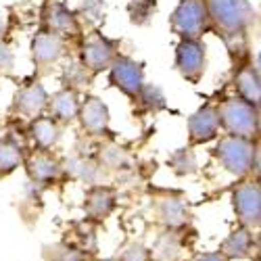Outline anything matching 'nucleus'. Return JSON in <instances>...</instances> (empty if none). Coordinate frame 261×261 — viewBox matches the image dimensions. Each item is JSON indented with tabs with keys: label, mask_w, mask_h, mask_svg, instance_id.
I'll return each mask as SVG.
<instances>
[{
	"label": "nucleus",
	"mask_w": 261,
	"mask_h": 261,
	"mask_svg": "<svg viewBox=\"0 0 261 261\" xmlns=\"http://www.w3.org/2000/svg\"><path fill=\"white\" fill-rule=\"evenodd\" d=\"M211 30L224 40L234 55H247V34L255 23V11L249 0H205Z\"/></svg>",
	"instance_id": "1"
},
{
	"label": "nucleus",
	"mask_w": 261,
	"mask_h": 261,
	"mask_svg": "<svg viewBox=\"0 0 261 261\" xmlns=\"http://www.w3.org/2000/svg\"><path fill=\"white\" fill-rule=\"evenodd\" d=\"M215 159L220 165L236 178L259 176V142L257 138H245L224 134L217 140V146L213 148Z\"/></svg>",
	"instance_id": "2"
},
{
	"label": "nucleus",
	"mask_w": 261,
	"mask_h": 261,
	"mask_svg": "<svg viewBox=\"0 0 261 261\" xmlns=\"http://www.w3.org/2000/svg\"><path fill=\"white\" fill-rule=\"evenodd\" d=\"M217 109V119H220V129L226 134L257 138L259 134V107L247 102L241 96L224 98Z\"/></svg>",
	"instance_id": "3"
},
{
	"label": "nucleus",
	"mask_w": 261,
	"mask_h": 261,
	"mask_svg": "<svg viewBox=\"0 0 261 261\" xmlns=\"http://www.w3.org/2000/svg\"><path fill=\"white\" fill-rule=\"evenodd\" d=\"M169 28L180 40H203L211 30L205 0H180L169 17Z\"/></svg>",
	"instance_id": "4"
},
{
	"label": "nucleus",
	"mask_w": 261,
	"mask_h": 261,
	"mask_svg": "<svg viewBox=\"0 0 261 261\" xmlns=\"http://www.w3.org/2000/svg\"><path fill=\"white\" fill-rule=\"evenodd\" d=\"M232 207L241 226L257 230L261 224V186L259 178H241L232 192Z\"/></svg>",
	"instance_id": "5"
},
{
	"label": "nucleus",
	"mask_w": 261,
	"mask_h": 261,
	"mask_svg": "<svg viewBox=\"0 0 261 261\" xmlns=\"http://www.w3.org/2000/svg\"><path fill=\"white\" fill-rule=\"evenodd\" d=\"M119 55V42L105 36L102 32H92L84 38L80 46V61L92 75H98L111 67L113 59Z\"/></svg>",
	"instance_id": "6"
},
{
	"label": "nucleus",
	"mask_w": 261,
	"mask_h": 261,
	"mask_svg": "<svg viewBox=\"0 0 261 261\" xmlns=\"http://www.w3.org/2000/svg\"><path fill=\"white\" fill-rule=\"evenodd\" d=\"M109 71V84L113 86L115 90H119L123 96H127L129 100H134L138 96V92L142 90L144 82V63L136 61L134 57L127 55H117L111 63Z\"/></svg>",
	"instance_id": "7"
},
{
	"label": "nucleus",
	"mask_w": 261,
	"mask_h": 261,
	"mask_svg": "<svg viewBox=\"0 0 261 261\" xmlns=\"http://www.w3.org/2000/svg\"><path fill=\"white\" fill-rule=\"evenodd\" d=\"M173 67L188 82L199 84L207 69V46L203 40H180L173 55Z\"/></svg>",
	"instance_id": "8"
},
{
	"label": "nucleus",
	"mask_w": 261,
	"mask_h": 261,
	"mask_svg": "<svg viewBox=\"0 0 261 261\" xmlns=\"http://www.w3.org/2000/svg\"><path fill=\"white\" fill-rule=\"evenodd\" d=\"M42 28L63 36L65 40L82 36V23L75 11H71L61 0H46L42 9Z\"/></svg>",
	"instance_id": "9"
},
{
	"label": "nucleus",
	"mask_w": 261,
	"mask_h": 261,
	"mask_svg": "<svg viewBox=\"0 0 261 261\" xmlns=\"http://www.w3.org/2000/svg\"><path fill=\"white\" fill-rule=\"evenodd\" d=\"M65 55H67V40L63 36L40 28L38 34L32 38V61L40 73L48 71Z\"/></svg>",
	"instance_id": "10"
},
{
	"label": "nucleus",
	"mask_w": 261,
	"mask_h": 261,
	"mask_svg": "<svg viewBox=\"0 0 261 261\" xmlns=\"http://www.w3.org/2000/svg\"><path fill=\"white\" fill-rule=\"evenodd\" d=\"M77 119H80L82 129L90 136L111 134V111H109L107 102L94 94H86L80 100Z\"/></svg>",
	"instance_id": "11"
},
{
	"label": "nucleus",
	"mask_w": 261,
	"mask_h": 261,
	"mask_svg": "<svg viewBox=\"0 0 261 261\" xmlns=\"http://www.w3.org/2000/svg\"><path fill=\"white\" fill-rule=\"evenodd\" d=\"M48 96L50 94L38 80H25L13 96V111L28 119L44 115L48 107Z\"/></svg>",
	"instance_id": "12"
},
{
	"label": "nucleus",
	"mask_w": 261,
	"mask_h": 261,
	"mask_svg": "<svg viewBox=\"0 0 261 261\" xmlns=\"http://www.w3.org/2000/svg\"><path fill=\"white\" fill-rule=\"evenodd\" d=\"M188 142L190 146L207 144L211 140L220 138V119H217V109L215 105H203L194 111L188 121Z\"/></svg>",
	"instance_id": "13"
},
{
	"label": "nucleus",
	"mask_w": 261,
	"mask_h": 261,
	"mask_svg": "<svg viewBox=\"0 0 261 261\" xmlns=\"http://www.w3.org/2000/svg\"><path fill=\"white\" fill-rule=\"evenodd\" d=\"M117 207V192L107 184H92L86 192L84 211L92 222H102L111 215Z\"/></svg>",
	"instance_id": "14"
},
{
	"label": "nucleus",
	"mask_w": 261,
	"mask_h": 261,
	"mask_svg": "<svg viewBox=\"0 0 261 261\" xmlns=\"http://www.w3.org/2000/svg\"><path fill=\"white\" fill-rule=\"evenodd\" d=\"M25 163V171L30 180L38 182V184H50L57 182L63 176V163L50 153V150H34V153L23 159Z\"/></svg>",
	"instance_id": "15"
},
{
	"label": "nucleus",
	"mask_w": 261,
	"mask_h": 261,
	"mask_svg": "<svg viewBox=\"0 0 261 261\" xmlns=\"http://www.w3.org/2000/svg\"><path fill=\"white\" fill-rule=\"evenodd\" d=\"M80 92L71 90V88H59L53 96H48V107L46 111L48 115L59 123V125H69L71 121L77 119V111H80Z\"/></svg>",
	"instance_id": "16"
},
{
	"label": "nucleus",
	"mask_w": 261,
	"mask_h": 261,
	"mask_svg": "<svg viewBox=\"0 0 261 261\" xmlns=\"http://www.w3.org/2000/svg\"><path fill=\"white\" fill-rule=\"evenodd\" d=\"M234 90H236V96H241L247 102L259 107V102H261V75H259L257 65L238 63V67L234 69Z\"/></svg>",
	"instance_id": "17"
},
{
	"label": "nucleus",
	"mask_w": 261,
	"mask_h": 261,
	"mask_svg": "<svg viewBox=\"0 0 261 261\" xmlns=\"http://www.w3.org/2000/svg\"><path fill=\"white\" fill-rule=\"evenodd\" d=\"M157 217L167 230H180L188 226L190 222V209L186 201L176 194H167V197L157 199Z\"/></svg>",
	"instance_id": "18"
},
{
	"label": "nucleus",
	"mask_w": 261,
	"mask_h": 261,
	"mask_svg": "<svg viewBox=\"0 0 261 261\" xmlns=\"http://www.w3.org/2000/svg\"><path fill=\"white\" fill-rule=\"evenodd\" d=\"M253 230L238 226L236 230H232L220 245V253L228 259V261H238V259H247L253 255Z\"/></svg>",
	"instance_id": "19"
},
{
	"label": "nucleus",
	"mask_w": 261,
	"mask_h": 261,
	"mask_svg": "<svg viewBox=\"0 0 261 261\" xmlns=\"http://www.w3.org/2000/svg\"><path fill=\"white\" fill-rule=\"evenodd\" d=\"M30 138L38 150H53L61 140V125L50 115H38L30 123Z\"/></svg>",
	"instance_id": "20"
},
{
	"label": "nucleus",
	"mask_w": 261,
	"mask_h": 261,
	"mask_svg": "<svg viewBox=\"0 0 261 261\" xmlns=\"http://www.w3.org/2000/svg\"><path fill=\"white\" fill-rule=\"evenodd\" d=\"M132 102H134V109L140 115H150V113L155 115V113L163 111V109L167 107L163 90L155 84H144L142 90L138 92V96Z\"/></svg>",
	"instance_id": "21"
},
{
	"label": "nucleus",
	"mask_w": 261,
	"mask_h": 261,
	"mask_svg": "<svg viewBox=\"0 0 261 261\" xmlns=\"http://www.w3.org/2000/svg\"><path fill=\"white\" fill-rule=\"evenodd\" d=\"M92 80H94V75H92L88 69H86V65H84L80 59H71V61L63 67V71H61V82H63V86H65V88L75 90V92L86 90V88H88V86L92 84Z\"/></svg>",
	"instance_id": "22"
},
{
	"label": "nucleus",
	"mask_w": 261,
	"mask_h": 261,
	"mask_svg": "<svg viewBox=\"0 0 261 261\" xmlns=\"http://www.w3.org/2000/svg\"><path fill=\"white\" fill-rule=\"evenodd\" d=\"M23 148L11 138H0V173L15 171L19 165H23Z\"/></svg>",
	"instance_id": "23"
},
{
	"label": "nucleus",
	"mask_w": 261,
	"mask_h": 261,
	"mask_svg": "<svg viewBox=\"0 0 261 261\" xmlns=\"http://www.w3.org/2000/svg\"><path fill=\"white\" fill-rule=\"evenodd\" d=\"M167 165L171 167V171L176 176H190V173H194L197 171V155H194L192 146L173 150L167 159Z\"/></svg>",
	"instance_id": "24"
},
{
	"label": "nucleus",
	"mask_w": 261,
	"mask_h": 261,
	"mask_svg": "<svg viewBox=\"0 0 261 261\" xmlns=\"http://www.w3.org/2000/svg\"><path fill=\"white\" fill-rule=\"evenodd\" d=\"M117 259L119 261H150L153 259V253H150V249L144 247L142 243H129Z\"/></svg>",
	"instance_id": "25"
},
{
	"label": "nucleus",
	"mask_w": 261,
	"mask_h": 261,
	"mask_svg": "<svg viewBox=\"0 0 261 261\" xmlns=\"http://www.w3.org/2000/svg\"><path fill=\"white\" fill-rule=\"evenodd\" d=\"M15 67V53L7 40L0 38V75L11 73Z\"/></svg>",
	"instance_id": "26"
},
{
	"label": "nucleus",
	"mask_w": 261,
	"mask_h": 261,
	"mask_svg": "<svg viewBox=\"0 0 261 261\" xmlns=\"http://www.w3.org/2000/svg\"><path fill=\"white\" fill-rule=\"evenodd\" d=\"M63 251H57L59 253V259L55 261H84V253L80 249H73V247H67V245H59Z\"/></svg>",
	"instance_id": "27"
},
{
	"label": "nucleus",
	"mask_w": 261,
	"mask_h": 261,
	"mask_svg": "<svg viewBox=\"0 0 261 261\" xmlns=\"http://www.w3.org/2000/svg\"><path fill=\"white\" fill-rule=\"evenodd\" d=\"M194 261H228L220 251H213V253H205V255H199Z\"/></svg>",
	"instance_id": "28"
},
{
	"label": "nucleus",
	"mask_w": 261,
	"mask_h": 261,
	"mask_svg": "<svg viewBox=\"0 0 261 261\" xmlns=\"http://www.w3.org/2000/svg\"><path fill=\"white\" fill-rule=\"evenodd\" d=\"M98 261H119L117 257H109V259H98Z\"/></svg>",
	"instance_id": "29"
}]
</instances>
